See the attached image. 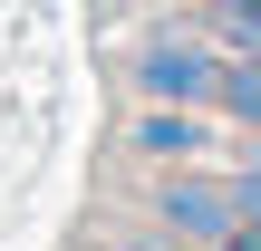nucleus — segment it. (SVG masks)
<instances>
[{
  "mask_svg": "<svg viewBox=\"0 0 261 251\" xmlns=\"http://www.w3.org/2000/svg\"><path fill=\"white\" fill-rule=\"evenodd\" d=\"M136 77H145V97H165V106H203L213 87H223V58H203V48H145L136 58Z\"/></svg>",
  "mask_w": 261,
  "mask_h": 251,
  "instance_id": "1",
  "label": "nucleus"
},
{
  "mask_svg": "<svg viewBox=\"0 0 261 251\" xmlns=\"http://www.w3.org/2000/svg\"><path fill=\"white\" fill-rule=\"evenodd\" d=\"M232 213H242V203H232L223 184H174V193H165V222L194 232V242H232Z\"/></svg>",
  "mask_w": 261,
  "mask_h": 251,
  "instance_id": "2",
  "label": "nucleus"
},
{
  "mask_svg": "<svg viewBox=\"0 0 261 251\" xmlns=\"http://www.w3.org/2000/svg\"><path fill=\"white\" fill-rule=\"evenodd\" d=\"M136 145H145V155H203V116H184V106H155Z\"/></svg>",
  "mask_w": 261,
  "mask_h": 251,
  "instance_id": "3",
  "label": "nucleus"
},
{
  "mask_svg": "<svg viewBox=\"0 0 261 251\" xmlns=\"http://www.w3.org/2000/svg\"><path fill=\"white\" fill-rule=\"evenodd\" d=\"M213 97H223V106H232V116H242V126H261V68H252V58H232V68H223V87H213Z\"/></svg>",
  "mask_w": 261,
  "mask_h": 251,
  "instance_id": "4",
  "label": "nucleus"
},
{
  "mask_svg": "<svg viewBox=\"0 0 261 251\" xmlns=\"http://www.w3.org/2000/svg\"><path fill=\"white\" fill-rule=\"evenodd\" d=\"M232 39H242V48H261V0H232Z\"/></svg>",
  "mask_w": 261,
  "mask_h": 251,
  "instance_id": "5",
  "label": "nucleus"
},
{
  "mask_svg": "<svg viewBox=\"0 0 261 251\" xmlns=\"http://www.w3.org/2000/svg\"><path fill=\"white\" fill-rule=\"evenodd\" d=\"M232 203H242V213H252V222H261V164H252V174H242V193H232Z\"/></svg>",
  "mask_w": 261,
  "mask_h": 251,
  "instance_id": "6",
  "label": "nucleus"
}]
</instances>
